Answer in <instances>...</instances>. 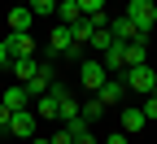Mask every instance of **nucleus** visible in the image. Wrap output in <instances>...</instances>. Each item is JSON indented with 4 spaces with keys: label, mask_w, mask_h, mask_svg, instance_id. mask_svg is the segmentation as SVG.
Returning a JSON list of instances; mask_svg holds the SVG:
<instances>
[{
    "label": "nucleus",
    "mask_w": 157,
    "mask_h": 144,
    "mask_svg": "<svg viewBox=\"0 0 157 144\" xmlns=\"http://www.w3.org/2000/svg\"><path fill=\"white\" fill-rule=\"evenodd\" d=\"M35 122H39L35 109H13L9 122H5V131H9L13 140H31V135H35Z\"/></svg>",
    "instance_id": "obj_3"
},
{
    "label": "nucleus",
    "mask_w": 157,
    "mask_h": 144,
    "mask_svg": "<svg viewBox=\"0 0 157 144\" xmlns=\"http://www.w3.org/2000/svg\"><path fill=\"white\" fill-rule=\"evenodd\" d=\"M70 31H74V44H87V39H92V31H96V22H92V18H78Z\"/></svg>",
    "instance_id": "obj_15"
},
{
    "label": "nucleus",
    "mask_w": 157,
    "mask_h": 144,
    "mask_svg": "<svg viewBox=\"0 0 157 144\" xmlns=\"http://www.w3.org/2000/svg\"><path fill=\"white\" fill-rule=\"evenodd\" d=\"M31 22H35V13L26 5H13L9 9V31H31Z\"/></svg>",
    "instance_id": "obj_11"
},
{
    "label": "nucleus",
    "mask_w": 157,
    "mask_h": 144,
    "mask_svg": "<svg viewBox=\"0 0 157 144\" xmlns=\"http://www.w3.org/2000/svg\"><path fill=\"white\" fill-rule=\"evenodd\" d=\"M26 9H31V13H44V18H48V13H57V0H26Z\"/></svg>",
    "instance_id": "obj_17"
},
{
    "label": "nucleus",
    "mask_w": 157,
    "mask_h": 144,
    "mask_svg": "<svg viewBox=\"0 0 157 144\" xmlns=\"http://www.w3.org/2000/svg\"><path fill=\"white\" fill-rule=\"evenodd\" d=\"M109 35L122 39V44H127V39H140V31H135V22H131L127 13H122V18H109Z\"/></svg>",
    "instance_id": "obj_8"
},
{
    "label": "nucleus",
    "mask_w": 157,
    "mask_h": 144,
    "mask_svg": "<svg viewBox=\"0 0 157 144\" xmlns=\"http://www.w3.org/2000/svg\"><path fill=\"white\" fill-rule=\"evenodd\" d=\"M96 100H101V105H118V100H127V83H122V79H105V83L101 88H96Z\"/></svg>",
    "instance_id": "obj_7"
},
{
    "label": "nucleus",
    "mask_w": 157,
    "mask_h": 144,
    "mask_svg": "<svg viewBox=\"0 0 157 144\" xmlns=\"http://www.w3.org/2000/svg\"><path fill=\"white\" fill-rule=\"evenodd\" d=\"M105 79H109V70L101 66V57H92V61H83V66H78V83H83L87 92H96Z\"/></svg>",
    "instance_id": "obj_4"
},
{
    "label": "nucleus",
    "mask_w": 157,
    "mask_h": 144,
    "mask_svg": "<svg viewBox=\"0 0 157 144\" xmlns=\"http://www.w3.org/2000/svg\"><path fill=\"white\" fill-rule=\"evenodd\" d=\"M74 5H78V13H83V18H92V13L105 9V0H74Z\"/></svg>",
    "instance_id": "obj_18"
},
{
    "label": "nucleus",
    "mask_w": 157,
    "mask_h": 144,
    "mask_svg": "<svg viewBox=\"0 0 157 144\" xmlns=\"http://www.w3.org/2000/svg\"><path fill=\"white\" fill-rule=\"evenodd\" d=\"M118 79L127 83V92H135V96H148V92H153V83H157V70H148V61H144V66H127Z\"/></svg>",
    "instance_id": "obj_1"
},
{
    "label": "nucleus",
    "mask_w": 157,
    "mask_h": 144,
    "mask_svg": "<svg viewBox=\"0 0 157 144\" xmlns=\"http://www.w3.org/2000/svg\"><path fill=\"white\" fill-rule=\"evenodd\" d=\"M17 5H26V0H17Z\"/></svg>",
    "instance_id": "obj_26"
},
{
    "label": "nucleus",
    "mask_w": 157,
    "mask_h": 144,
    "mask_svg": "<svg viewBox=\"0 0 157 144\" xmlns=\"http://www.w3.org/2000/svg\"><path fill=\"white\" fill-rule=\"evenodd\" d=\"M78 114H83L87 122H96V118L105 114V105H101V100H96V92H92V100H87V105H78Z\"/></svg>",
    "instance_id": "obj_16"
},
{
    "label": "nucleus",
    "mask_w": 157,
    "mask_h": 144,
    "mask_svg": "<svg viewBox=\"0 0 157 144\" xmlns=\"http://www.w3.org/2000/svg\"><path fill=\"white\" fill-rule=\"evenodd\" d=\"M144 127H148L144 109H140V105H127V109H122V131H127V135H135V131H144Z\"/></svg>",
    "instance_id": "obj_9"
},
{
    "label": "nucleus",
    "mask_w": 157,
    "mask_h": 144,
    "mask_svg": "<svg viewBox=\"0 0 157 144\" xmlns=\"http://www.w3.org/2000/svg\"><path fill=\"white\" fill-rule=\"evenodd\" d=\"M0 135H5V127H0Z\"/></svg>",
    "instance_id": "obj_27"
},
{
    "label": "nucleus",
    "mask_w": 157,
    "mask_h": 144,
    "mask_svg": "<svg viewBox=\"0 0 157 144\" xmlns=\"http://www.w3.org/2000/svg\"><path fill=\"white\" fill-rule=\"evenodd\" d=\"M31 105H35V118H57V96L52 92H44L39 100H31Z\"/></svg>",
    "instance_id": "obj_13"
},
{
    "label": "nucleus",
    "mask_w": 157,
    "mask_h": 144,
    "mask_svg": "<svg viewBox=\"0 0 157 144\" xmlns=\"http://www.w3.org/2000/svg\"><path fill=\"white\" fill-rule=\"evenodd\" d=\"M105 144H131V140H127V131H113V135H105Z\"/></svg>",
    "instance_id": "obj_20"
},
{
    "label": "nucleus",
    "mask_w": 157,
    "mask_h": 144,
    "mask_svg": "<svg viewBox=\"0 0 157 144\" xmlns=\"http://www.w3.org/2000/svg\"><path fill=\"white\" fill-rule=\"evenodd\" d=\"M9 114H13V109L5 105V100H0V127H5V122H9Z\"/></svg>",
    "instance_id": "obj_22"
},
{
    "label": "nucleus",
    "mask_w": 157,
    "mask_h": 144,
    "mask_svg": "<svg viewBox=\"0 0 157 144\" xmlns=\"http://www.w3.org/2000/svg\"><path fill=\"white\" fill-rule=\"evenodd\" d=\"M127 18L135 22V31H140V39L148 44V35L157 31V26H153V0H127Z\"/></svg>",
    "instance_id": "obj_2"
},
{
    "label": "nucleus",
    "mask_w": 157,
    "mask_h": 144,
    "mask_svg": "<svg viewBox=\"0 0 157 144\" xmlns=\"http://www.w3.org/2000/svg\"><path fill=\"white\" fill-rule=\"evenodd\" d=\"M153 26H157V0H153Z\"/></svg>",
    "instance_id": "obj_24"
},
{
    "label": "nucleus",
    "mask_w": 157,
    "mask_h": 144,
    "mask_svg": "<svg viewBox=\"0 0 157 144\" xmlns=\"http://www.w3.org/2000/svg\"><path fill=\"white\" fill-rule=\"evenodd\" d=\"M0 100H5L9 109H26V105H31V96H26V83H13V88H5V92H0Z\"/></svg>",
    "instance_id": "obj_10"
},
{
    "label": "nucleus",
    "mask_w": 157,
    "mask_h": 144,
    "mask_svg": "<svg viewBox=\"0 0 157 144\" xmlns=\"http://www.w3.org/2000/svg\"><path fill=\"white\" fill-rule=\"evenodd\" d=\"M57 18H61L66 26H74V22H78L83 13H78V5H74V0H57Z\"/></svg>",
    "instance_id": "obj_14"
},
{
    "label": "nucleus",
    "mask_w": 157,
    "mask_h": 144,
    "mask_svg": "<svg viewBox=\"0 0 157 144\" xmlns=\"http://www.w3.org/2000/svg\"><path fill=\"white\" fill-rule=\"evenodd\" d=\"M52 144H74V135H70V131L61 127V131H57V135H52Z\"/></svg>",
    "instance_id": "obj_19"
},
{
    "label": "nucleus",
    "mask_w": 157,
    "mask_h": 144,
    "mask_svg": "<svg viewBox=\"0 0 157 144\" xmlns=\"http://www.w3.org/2000/svg\"><path fill=\"white\" fill-rule=\"evenodd\" d=\"M31 144H52V140H31Z\"/></svg>",
    "instance_id": "obj_25"
},
{
    "label": "nucleus",
    "mask_w": 157,
    "mask_h": 144,
    "mask_svg": "<svg viewBox=\"0 0 157 144\" xmlns=\"http://www.w3.org/2000/svg\"><path fill=\"white\" fill-rule=\"evenodd\" d=\"M70 48H74V31H70L66 22H57L52 35H48V53H52V57H66Z\"/></svg>",
    "instance_id": "obj_6"
},
{
    "label": "nucleus",
    "mask_w": 157,
    "mask_h": 144,
    "mask_svg": "<svg viewBox=\"0 0 157 144\" xmlns=\"http://www.w3.org/2000/svg\"><path fill=\"white\" fill-rule=\"evenodd\" d=\"M5 48H9V61L13 57H35V39H31V31H9Z\"/></svg>",
    "instance_id": "obj_5"
},
{
    "label": "nucleus",
    "mask_w": 157,
    "mask_h": 144,
    "mask_svg": "<svg viewBox=\"0 0 157 144\" xmlns=\"http://www.w3.org/2000/svg\"><path fill=\"white\" fill-rule=\"evenodd\" d=\"M9 70L17 74V83H26V79L39 70V61H35V57H13V61H9Z\"/></svg>",
    "instance_id": "obj_12"
},
{
    "label": "nucleus",
    "mask_w": 157,
    "mask_h": 144,
    "mask_svg": "<svg viewBox=\"0 0 157 144\" xmlns=\"http://www.w3.org/2000/svg\"><path fill=\"white\" fill-rule=\"evenodd\" d=\"M0 70H9V48H5V39H0Z\"/></svg>",
    "instance_id": "obj_21"
},
{
    "label": "nucleus",
    "mask_w": 157,
    "mask_h": 144,
    "mask_svg": "<svg viewBox=\"0 0 157 144\" xmlns=\"http://www.w3.org/2000/svg\"><path fill=\"white\" fill-rule=\"evenodd\" d=\"M74 144H96V135H92V131H87V135H78V140H74Z\"/></svg>",
    "instance_id": "obj_23"
}]
</instances>
